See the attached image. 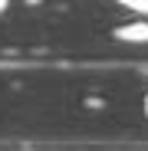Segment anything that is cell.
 <instances>
[{
	"mask_svg": "<svg viewBox=\"0 0 148 151\" xmlns=\"http://www.w3.org/2000/svg\"><path fill=\"white\" fill-rule=\"evenodd\" d=\"M112 36L122 40V43H132V46H145L148 43V17H138L135 13V20L118 23V27L112 30Z\"/></svg>",
	"mask_w": 148,
	"mask_h": 151,
	"instance_id": "cell-1",
	"label": "cell"
},
{
	"mask_svg": "<svg viewBox=\"0 0 148 151\" xmlns=\"http://www.w3.org/2000/svg\"><path fill=\"white\" fill-rule=\"evenodd\" d=\"M115 4L132 10V13H138V17H148V0H115Z\"/></svg>",
	"mask_w": 148,
	"mask_h": 151,
	"instance_id": "cell-2",
	"label": "cell"
},
{
	"mask_svg": "<svg viewBox=\"0 0 148 151\" xmlns=\"http://www.w3.org/2000/svg\"><path fill=\"white\" fill-rule=\"evenodd\" d=\"M142 112H145V118H148V92H145V99H142Z\"/></svg>",
	"mask_w": 148,
	"mask_h": 151,
	"instance_id": "cell-3",
	"label": "cell"
},
{
	"mask_svg": "<svg viewBox=\"0 0 148 151\" xmlns=\"http://www.w3.org/2000/svg\"><path fill=\"white\" fill-rule=\"evenodd\" d=\"M7 4H10V0H0V13H4V10H7Z\"/></svg>",
	"mask_w": 148,
	"mask_h": 151,
	"instance_id": "cell-4",
	"label": "cell"
}]
</instances>
